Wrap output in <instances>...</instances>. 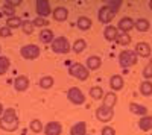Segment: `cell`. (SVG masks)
<instances>
[{
    "instance_id": "30",
    "label": "cell",
    "mask_w": 152,
    "mask_h": 135,
    "mask_svg": "<svg viewBox=\"0 0 152 135\" xmlns=\"http://www.w3.org/2000/svg\"><path fill=\"white\" fill-rule=\"evenodd\" d=\"M29 129L32 131V132H35V134H40V132H43L44 131V128H43V123L38 118H34V120H31V123H29Z\"/></svg>"
},
{
    "instance_id": "21",
    "label": "cell",
    "mask_w": 152,
    "mask_h": 135,
    "mask_svg": "<svg viewBox=\"0 0 152 135\" xmlns=\"http://www.w3.org/2000/svg\"><path fill=\"white\" fill-rule=\"evenodd\" d=\"M117 35H119V29L111 26V24H110V26H107L105 30H104V36H105L107 41H116L117 40Z\"/></svg>"
},
{
    "instance_id": "19",
    "label": "cell",
    "mask_w": 152,
    "mask_h": 135,
    "mask_svg": "<svg viewBox=\"0 0 152 135\" xmlns=\"http://www.w3.org/2000/svg\"><path fill=\"white\" fill-rule=\"evenodd\" d=\"M129 111L132 112V114H135V115H138V117H145V115H148V108L146 106H143V105H138V103H129Z\"/></svg>"
},
{
    "instance_id": "25",
    "label": "cell",
    "mask_w": 152,
    "mask_h": 135,
    "mask_svg": "<svg viewBox=\"0 0 152 135\" xmlns=\"http://www.w3.org/2000/svg\"><path fill=\"white\" fill-rule=\"evenodd\" d=\"M87 49V41L85 40H82V38H79V40H76L75 43H73V46H72V50L75 52V53H82L84 50Z\"/></svg>"
},
{
    "instance_id": "20",
    "label": "cell",
    "mask_w": 152,
    "mask_h": 135,
    "mask_svg": "<svg viewBox=\"0 0 152 135\" xmlns=\"http://www.w3.org/2000/svg\"><path fill=\"white\" fill-rule=\"evenodd\" d=\"M100 65H102V59H100L99 56H88L87 58V62H85V67L88 70H97Z\"/></svg>"
},
{
    "instance_id": "2",
    "label": "cell",
    "mask_w": 152,
    "mask_h": 135,
    "mask_svg": "<svg viewBox=\"0 0 152 135\" xmlns=\"http://www.w3.org/2000/svg\"><path fill=\"white\" fill-rule=\"evenodd\" d=\"M137 61H138V56L135 55L134 50H129V49H125L119 55V64L125 68H129V67L135 65Z\"/></svg>"
},
{
    "instance_id": "28",
    "label": "cell",
    "mask_w": 152,
    "mask_h": 135,
    "mask_svg": "<svg viewBox=\"0 0 152 135\" xmlns=\"http://www.w3.org/2000/svg\"><path fill=\"white\" fill-rule=\"evenodd\" d=\"M90 97L91 99H94V100H99V99H104V96H105V93H104V90L100 88V87H91L90 88Z\"/></svg>"
},
{
    "instance_id": "11",
    "label": "cell",
    "mask_w": 152,
    "mask_h": 135,
    "mask_svg": "<svg viewBox=\"0 0 152 135\" xmlns=\"http://www.w3.org/2000/svg\"><path fill=\"white\" fill-rule=\"evenodd\" d=\"M62 134V126L59 121H49L44 126V135H61Z\"/></svg>"
},
{
    "instance_id": "17",
    "label": "cell",
    "mask_w": 152,
    "mask_h": 135,
    "mask_svg": "<svg viewBox=\"0 0 152 135\" xmlns=\"http://www.w3.org/2000/svg\"><path fill=\"white\" fill-rule=\"evenodd\" d=\"M52 15H53V18H55L56 21H66L67 17H69V11H67V8H64V6H58V8H55V11L52 12Z\"/></svg>"
},
{
    "instance_id": "41",
    "label": "cell",
    "mask_w": 152,
    "mask_h": 135,
    "mask_svg": "<svg viewBox=\"0 0 152 135\" xmlns=\"http://www.w3.org/2000/svg\"><path fill=\"white\" fill-rule=\"evenodd\" d=\"M149 8L152 9V0H151V2H149Z\"/></svg>"
},
{
    "instance_id": "6",
    "label": "cell",
    "mask_w": 152,
    "mask_h": 135,
    "mask_svg": "<svg viewBox=\"0 0 152 135\" xmlns=\"http://www.w3.org/2000/svg\"><path fill=\"white\" fill-rule=\"evenodd\" d=\"M67 97L69 100L73 103V105H82L85 103V94L78 88V87H72L67 90Z\"/></svg>"
},
{
    "instance_id": "14",
    "label": "cell",
    "mask_w": 152,
    "mask_h": 135,
    "mask_svg": "<svg viewBox=\"0 0 152 135\" xmlns=\"http://www.w3.org/2000/svg\"><path fill=\"white\" fill-rule=\"evenodd\" d=\"M110 87L113 91H120L123 87H125V81L120 75H113L110 78Z\"/></svg>"
},
{
    "instance_id": "32",
    "label": "cell",
    "mask_w": 152,
    "mask_h": 135,
    "mask_svg": "<svg viewBox=\"0 0 152 135\" xmlns=\"http://www.w3.org/2000/svg\"><path fill=\"white\" fill-rule=\"evenodd\" d=\"M116 43L120 44V46H129V43H131V35H129V33H123V32L119 33Z\"/></svg>"
},
{
    "instance_id": "29",
    "label": "cell",
    "mask_w": 152,
    "mask_h": 135,
    "mask_svg": "<svg viewBox=\"0 0 152 135\" xmlns=\"http://www.w3.org/2000/svg\"><path fill=\"white\" fill-rule=\"evenodd\" d=\"M23 24V20L18 18V17H11V18H6V26L9 29H17V28H21Z\"/></svg>"
},
{
    "instance_id": "34",
    "label": "cell",
    "mask_w": 152,
    "mask_h": 135,
    "mask_svg": "<svg viewBox=\"0 0 152 135\" xmlns=\"http://www.w3.org/2000/svg\"><path fill=\"white\" fill-rule=\"evenodd\" d=\"M21 29H23V32L26 33V35H31V33L34 32L35 26H34V23H32L31 20H23V24H21Z\"/></svg>"
},
{
    "instance_id": "38",
    "label": "cell",
    "mask_w": 152,
    "mask_h": 135,
    "mask_svg": "<svg viewBox=\"0 0 152 135\" xmlns=\"http://www.w3.org/2000/svg\"><path fill=\"white\" fill-rule=\"evenodd\" d=\"M11 35H12V29H9L8 26L0 28V36H2V38H8Z\"/></svg>"
},
{
    "instance_id": "7",
    "label": "cell",
    "mask_w": 152,
    "mask_h": 135,
    "mask_svg": "<svg viewBox=\"0 0 152 135\" xmlns=\"http://www.w3.org/2000/svg\"><path fill=\"white\" fill-rule=\"evenodd\" d=\"M116 14H117V12H114L111 8H108L107 5H104L102 8L99 9V12H97V18H99L100 23L108 24V26H110V23L113 21L114 17H116Z\"/></svg>"
},
{
    "instance_id": "31",
    "label": "cell",
    "mask_w": 152,
    "mask_h": 135,
    "mask_svg": "<svg viewBox=\"0 0 152 135\" xmlns=\"http://www.w3.org/2000/svg\"><path fill=\"white\" fill-rule=\"evenodd\" d=\"M9 65H11L9 58H6V56H0V76L5 75V73L9 70Z\"/></svg>"
},
{
    "instance_id": "3",
    "label": "cell",
    "mask_w": 152,
    "mask_h": 135,
    "mask_svg": "<svg viewBox=\"0 0 152 135\" xmlns=\"http://www.w3.org/2000/svg\"><path fill=\"white\" fill-rule=\"evenodd\" d=\"M69 75L76 78V79H79V81H87L88 76H90V70L81 62H75L69 67Z\"/></svg>"
},
{
    "instance_id": "15",
    "label": "cell",
    "mask_w": 152,
    "mask_h": 135,
    "mask_svg": "<svg viewBox=\"0 0 152 135\" xmlns=\"http://www.w3.org/2000/svg\"><path fill=\"white\" fill-rule=\"evenodd\" d=\"M116 103H117V94L114 93V91L105 93V96H104V103H102V106H105V108H110V109H114V106H116Z\"/></svg>"
},
{
    "instance_id": "37",
    "label": "cell",
    "mask_w": 152,
    "mask_h": 135,
    "mask_svg": "<svg viewBox=\"0 0 152 135\" xmlns=\"http://www.w3.org/2000/svg\"><path fill=\"white\" fill-rule=\"evenodd\" d=\"M32 23H34L35 28H41V29L49 26V21H47L46 18H43V17H37L35 20H32Z\"/></svg>"
},
{
    "instance_id": "4",
    "label": "cell",
    "mask_w": 152,
    "mask_h": 135,
    "mask_svg": "<svg viewBox=\"0 0 152 135\" xmlns=\"http://www.w3.org/2000/svg\"><path fill=\"white\" fill-rule=\"evenodd\" d=\"M50 47H52V50L55 53H61V55L69 53L72 50V46H70V43L66 36H56L52 41V44H50Z\"/></svg>"
},
{
    "instance_id": "26",
    "label": "cell",
    "mask_w": 152,
    "mask_h": 135,
    "mask_svg": "<svg viewBox=\"0 0 152 135\" xmlns=\"http://www.w3.org/2000/svg\"><path fill=\"white\" fill-rule=\"evenodd\" d=\"M140 93L146 97L152 96V82L151 81H143L140 83Z\"/></svg>"
},
{
    "instance_id": "8",
    "label": "cell",
    "mask_w": 152,
    "mask_h": 135,
    "mask_svg": "<svg viewBox=\"0 0 152 135\" xmlns=\"http://www.w3.org/2000/svg\"><path fill=\"white\" fill-rule=\"evenodd\" d=\"M35 9H37L38 17H43V18H46L47 15H50L53 12L52 8H50V3L47 2V0H37Z\"/></svg>"
},
{
    "instance_id": "35",
    "label": "cell",
    "mask_w": 152,
    "mask_h": 135,
    "mask_svg": "<svg viewBox=\"0 0 152 135\" xmlns=\"http://www.w3.org/2000/svg\"><path fill=\"white\" fill-rule=\"evenodd\" d=\"M122 0H108V2H105V5L108 6V8H111L114 12H119V9H120V6H122Z\"/></svg>"
},
{
    "instance_id": "10",
    "label": "cell",
    "mask_w": 152,
    "mask_h": 135,
    "mask_svg": "<svg viewBox=\"0 0 152 135\" xmlns=\"http://www.w3.org/2000/svg\"><path fill=\"white\" fill-rule=\"evenodd\" d=\"M134 26H135V21L131 17H123V18H120V21L117 24V29L123 33H129V30L134 29Z\"/></svg>"
},
{
    "instance_id": "22",
    "label": "cell",
    "mask_w": 152,
    "mask_h": 135,
    "mask_svg": "<svg viewBox=\"0 0 152 135\" xmlns=\"http://www.w3.org/2000/svg\"><path fill=\"white\" fill-rule=\"evenodd\" d=\"M138 128H140V131H152V117L151 115L140 117V120H138Z\"/></svg>"
},
{
    "instance_id": "27",
    "label": "cell",
    "mask_w": 152,
    "mask_h": 135,
    "mask_svg": "<svg viewBox=\"0 0 152 135\" xmlns=\"http://www.w3.org/2000/svg\"><path fill=\"white\" fill-rule=\"evenodd\" d=\"M53 83H55V79L52 76H43L40 79V87L43 90H49V88H52L53 87Z\"/></svg>"
},
{
    "instance_id": "13",
    "label": "cell",
    "mask_w": 152,
    "mask_h": 135,
    "mask_svg": "<svg viewBox=\"0 0 152 135\" xmlns=\"http://www.w3.org/2000/svg\"><path fill=\"white\" fill-rule=\"evenodd\" d=\"M134 52H135L137 56H140V58H149L151 56V46L148 43H143V41L137 43Z\"/></svg>"
},
{
    "instance_id": "23",
    "label": "cell",
    "mask_w": 152,
    "mask_h": 135,
    "mask_svg": "<svg viewBox=\"0 0 152 135\" xmlns=\"http://www.w3.org/2000/svg\"><path fill=\"white\" fill-rule=\"evenodd\" d=\"M91 18H88V17H85V15H82V17H79L78 20H76V26H78L81 30H88L91 28Z\"/></svg>"
},
{
    "instance_id": "42",
    "label": "cell",
    "mask_w": 152,
    "mask_h": 135,
    "mask_svg": "<svg viewBox=\"0 0 152 135\" xmlns=\"http://www.w3.org/2000/svg\"><path fill=\"white\" fill-rule=\"evenodd\" d=\"M0 52H2V47H0Z\"/></svg>"
},
{
    "instance_id": "9",
    "label": "cell",
    "mask_w": 152,
    "mask_h": 135,
    "mask_svg": "<svg viewBox=\"0 0 152 135\" xmlns=\"http://www.w3.org/2000/svg\"><path fill=\"white\" fill-rule=\"evenodd\" d=\"M96 118L99 121H102V123H107V121L114 118V109H110V108H105V106H99L96 109Z\"/></svg>"
},
{
    "instance_id": "39",
    "label": "cell",
    "mask_w": 152,
    "mask_h": 135,
    "mask_svg": "<svg viewBox=\"0 0 152 135\" xmlns=\"http://www.w3.org/2000/svg\"><path fill=\"white\" fill-rule=\"evenodd\" d=\"M100 135H116V131H114V128H111V126H105L102 129V132H100Z\"/></svg>"
},
{
    "instance_id": "1",
    "label": "cell",
    "mask_w": 152,
    "mask_h": 135,
    "mask_svg": "<svg viewBox=\"0 0 152 135\" xmlns=\"http://www.w3.org/2000/svg\"><path fill=\"white\" fill-rule=\"evenodd\" d=\"M20 126V118L14 108H6L0 117V129L6 132H14Z\"/></svg>"
},
{
    "instance_id": "24",
    "label": "cell",
    "mask_w": 152,
    "mask_h": 135,
    "mask_svg": "<svg viewBox=\"0 0 152 135\" xmlns=\"http://www.w3.org/2000/svg\"><path fill=\"white\" fill-rule=\"evenodd\" d=\"M138 32H146V30H149V28H151V23H149V20L148 18H138V20H135V26H134Z\"/></svg>"
},
{
    "instance_id": "18",
    "label": "cell",
    "mask_w": 152,
    "mask_h": 135,
    "mask_svg": "<svg viewBox=\"0 0 152 135\" xmlns=\"http://www.w3.org/2000/svg\"><path fill=\"white\" fill-rule=\"evenodd\" d=\"M70 135H87V125L85 121H78L70 128Z\"/></svg>"
},
{
    "instance_id": "12",
    "label": "cell",
    "mask_w": 152,
    "mask_h": 135,
    "mask_svg": "<svg viewBox=\"0 0 152 135\" xmlns=\"http://www.w3.org/2000/svg\"><path fill=\"white\" fill-rule=\"evenodd\" d=\"M14 88H15V91H18V93L26 91V90L29 88V78L24 76V75L17 76L15 81H14Z\"/></svg>"
},
{
    "instance_id": "40",
    "label": "cell",
    "mask_w": 152,
    "mask_h": 135,
    "mask_svg": "<svg viewBox=\"0 0 152 135\" xmlns=\"http://www.w3.org/2000/svg\"><path fill=\"white\" fill-rule=\"evenodd\" d=\"M3 111H5V108H3V105H2V103H0V117H2Z\"/></svg>"
},
{
    "instance_id": "36",
    "label": "cell",
    "mask_w": 152,
    "mask_h": 135,
    "mask_svg": "<svg viewBox=\"0 0 152 135\" xmlns=\"http://www.w3.org/2000/svg\"><path fill=\"white\" fill-rule=\"evenodd\" d=\"M142 75H143V78L146 79V81H149V79H152V59L148 62V65L143 68V71H142Z\"/></svg>"
},
{
    "instance_id": "5",
    "label": "cell",
    "mask_w": 152,
    "mask_h": 135,
    "mask_svg": "<svg viewBox=\"0 0 152 135\" xmlns=\"http://www.w3.org/2000/svg\"><path fill=\"white\" fill-rule=\"evenodd\" d=\"M41 50H40V47L35 46V44H26V46H23L20 49V55L24 58V59H37L38 56H40Z\"/></svg>"
},
{
    "instance_id": "16",
    "label": "cell",
    "mask_w": 152,
    "mask_h": 135,
    "mask_svg": "<svg viewBox=\"0 0 152 135\" xmlns=\"http://www.w3.org/2000/svg\"><path fill=\"white\" fill-rule=\"evenodd\" d=\"M38 38H40V41L43 44H52V41L55 40V35L53 32L50 29H41L40 35H38Z\"/></svg>"
},
{
    "instance_id": "33",
    "label": "cell",
    "mask_w": 152,
    "mask_h": 135,
    "mask_svg": "<svg viewBox=\"0 0 152 135\" xmlns=\"http://www.w3.org/2000/svg\"><path fill=\"white\" fill-rule=\"evenodd\" d=\"M3 14H5L8 18L15 17V8L12 6L9 2H5V3H3Z\"/></svg>"
}]
</instances>
